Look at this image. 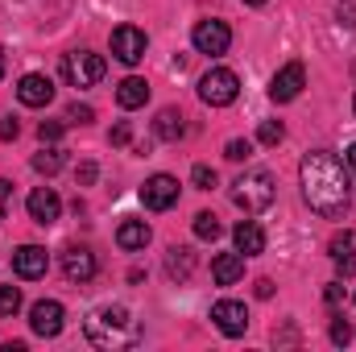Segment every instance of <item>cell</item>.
<instances>
[{
	"instance_id": "obj_1",
	"label": "cell",
	"mask_w": 356,
	"mask_h": 352,
	"mask_svg": "<svg viewBox=\"0 0 356 352\" xmlns=\"http://www.w3.org/2000/svg\"><path fill=\"white\" fill-rule=\"evenodd\" d=\"M298 175H302V195H307L311 211H319L327 220H336V216L348 211V203H353V178H348V166L336 154H327V150L307 154Z\"/></svg>"
},
{
	"instance_id": "obj_2",
	"label": "cell",
	"mask_w": 356,
	"mask_h": 352,
	"mask_svg": "<svg viewBox=\"0 0 356 352\" xmlns=\"http://www.w3.org/2000/svg\"><path fill=\"white\" fill-rule=\"evenodd\" d=\"M83 332H88V340L95 349H129V344L141 340V328L129 315V307H99V311H91Z\"/></svg>"
},
{
	"instance_id": "obj_3",
	"label": "cell",
	"mask_w": 356,
	"mask_h": 352,
	"mask_svg": "<svg viewBox=\"0 0 356 352\" xmlns=\"http://www.w3.org/2000/svg\"><path fill=\"white\" fill-rule=\"evenodd\" d=\"M273 195H277V182H273L269 170H245V175L232 182V203H236L245 216L266 211L269 203H273Z\"/></svg>"
},
{
	"instance_id": "obj_4",
	"label": "cell",
	"mask_w": 356,
	"mask_h": 352,
	"mask_svg": "<svg viewBox=\"0 0 356 352\" xmlns=\"http://www.w3.org/2000/svg\"><path fill=\"white\" fill-rule=\"evenodd\" d=\"M104 71H108L104 58L91 54V50H71L67 63H63V75H67L71 88H95V83L104 79Z\"/></svg>"
},
{
	"instance_id": "obj_5",
	"label": "cell",
	"mask_w": 356,
	"mask_h": 352,
	"mask_svg": "<svg viewBox=\"0 0 356 352\" xmlns=\"http://www.w3.org/2000/svg\"><path fill=\"white\" fill-rule=\"evenodd\" d=\"M236 95H241V79L232 71H224V67H216V71H207L199 79V99L211 104V108H228Z\"/></svg>"
},
{
	"instance_id": "obj_6",
	"label": "cell",
	"mask_w": 356,
	"mask_h": 352,
	"mask_svg": "<svg viewBox=\"0 0 356 352\" xmlns=\"http://www.w3.org/2000/svg\"><path fill=\"white\" fill-rule=\"evenodd\" d=\"M191 42H195V50L199 54H228V46H232V29L224 25V21H199L195 25V33H191Z\"/></svg>"
},
{
	"instance_id": "obj_7",
	"label": "cell",
	"mask_w": 356,
	"mask_h": 352,
	"mask_svg": "<svg viewBox=\"0 0 356 352\" xmlns=\"http://www.w3.org/2000/svg\"><path fill=\"white\" fill-rule=\"evenodd\" d=\"M145 33L137 29V25H120V29H112V54H116V63H124V67H137L141 58H145Z\"/></svg>"
},
{
	"instance_id": "obj_8",
	"label": "cell",
	"mask_w": 356,
	"mask_h": 352,
	"mask_svg": "<svg viewBox=\"0 0 356 352\" xmlns=\"http://www.w3.org/2000/svg\"><path fill=\"white\" fill-rule=\"evenodd\" d=\"M63 319H67V311H63V303H54V298H42V303L29 307V328H33V336H42V340H54V336L63 332Z\"/></svg>"
},
{
	"instance_id": "obj_9",
	"label": "cell",
	"mask_w": 356,
	"mask_h": 352,
	"mask_svg": "<svg viewBox=\"0 0 356 352\" xmlns=\"http://www.w3.org/2000/svg\"><path fill=\"white\" fill-rule=\"evenodd\" d=\"M211 323H216L224 336H245V332H249V311H245V303H236V298H220V303L211 307Z\"/></svg>"
},
{
	"instance_id": "obj_10",
	"label": "cell",
	"mask_w": 356,
	"mask_h": 352,
	"mask_svg": "<svg viewBox=\"0 0 356 352\" xmlns=\"http://www.w3.org/2000/svg\"><path fill=\"white\" fill-rule=\"evenodd\" d=\"M302 88H307V71H302V63H286V67L269 79V99H273V104H290Z\"/></svg>"
},
{
	"instance_id": "obj_11",
	"label": "cell",
	"mask_w": 356,
	"mask_h": 352,
	"mask_svg": "<svg viewBox=\"0 0 356 352\" xmlns=\"http://www.w3.org/2000/svg\"><path fill=\"white\" fill-rule=\"evenodd\" d=\"M141 203H145L149 211H166V207H175L178 203V178H170V175L145 178V186H141Z\"/></svg>"
},
{
	"instance_id": "obj_12",
	"label": "cell",
	"mask_w": 356,
	"mask_h": 352,
	"mask_svg": "<svg viewBox=\"0 0 356 352\" xmlns=\"http://www.w3.org/2000/svg\"><path fill=\"white\" fill-rule=\"evenodd\" d=\"M29 216H33V224H42V228H50V224L63 216V199L54 195V186L29 191Z\"/></svg>"
},
{
	"instance_id": "obj_13",
	"label": "cell",
	"mask_w": 356,
	"mask_h": 352,
	"mask_svg": "<svg viewBox=\"0 0 356 352\" xmlns=\"http://www.w3.org/2000/svg\"><path fill=\"white\" fill-rule=\"evenodd\" d=\"M17 99H21L25 108H46V104L54 99V83H50V75H25V79L17 83Z\"/></svg>"
},
{
	"instance_id": "obj_14",
	"label": "cell",
	"mask_w": 356,
	"mask_h": 352,
	"mask_svg": "<svg viewBox=\"0 0 356 352\" xmlns=\"http://www.w3.org/2000/svg\"><path fill=\"white\" fill-rule=\"evenodd\" d=\"M13 269H17V278H42L46 269H50V257H46V249L42 245H21L17 253H13Z\"/></svg>"
},
{
	"instance_id": "obj_15",
	"label": "cell",
	"mask_w": 356,
	"mask_h": 352,
	"mask_svg": "<svg viewBox=\"0 0 356 352\" xmlns=\"http://www.w3.org/2000/svg\"><path fill=\"white\" fill-rule=\"evenodd\" d=\"M232 241H236V253H245V257L266 253V232H261V224H257V220H241V224H236V232H232Z\"/></svg>"
},
{
	"instance_id": "obj_16",
	"label": "cell",
	"mask_w": 356,
	"mask_h": 352,
	"mask_svg": "<svg viewBox=\"0 0 356 352\" xmlns=\"http://www.w3.org/2000/svg\"><path fill=\"white\" fill-rule=\"evenodd\" d=\"M63 273L71 278V282H88V278H95V253L91 249H67L63 253Z\"/></svg>"
},
{
	"instance_id": "obj_17",
	"label": "cell",
	"mask_w": 356,
	"mask_h": 352,
	"mask_svg": "<svg viewBox=\"0 0 356 352\" xmlns=\"http://www.w3.org/2000/svg\"><path fill=\"white\" fill-rule=\"evenodd\" d=\"M211 278H216L220 286H236V282L245 278V253H220V257L211 262Z\"/></svg>"
},
{
	"instance_id": "obj_18",
	"label": "cell",
	"mask_w": 356,
	"mask_h": 352,
	"mask_svg": "<svg viewBox=\"0 0 356 352\" xmlns=\"http://www.w3.org/2000/svg\"><path fill=\"white\" fill-rule=\"evenodd\" d=\"M116 245H120L124 253L145 249V245H149V224H145V220H124V224L116 228Z\"/></svg>"
},
{
	"instance_id": "obj_19",
	"label": "cell",
	"mask_w": 356,
	"mask_h": 352,
	"mask_svg": "<svg viewBox=\"0 0 356 352\" xmlns=\"http://www.w3.org/2000/svg\"><path fill=\"white\" fill-rule=\"evenodd\" d=\"M145 99H149V83L145 79H137V75L120 79V88H116V104L120 108H141Z\"/></svg>"
},
{
	"instance_id": "obj_20",
	"label": "cell",
	"mask_w": 356,
	"mask_h": 352,
	"mask_svg": "<svg viewBox=\"0 0 356 352\" xmlns=\"http://www.w3.org/2000/svg\"><path fill=\"white\" fill-rule=\"evenodd\" d=\"M332 262L340 265L344 273H353V265H356V232H340V237H332Z\"/></svg>"
},
{
	"instance_id": "obj_21",
	"label": "cell",
	"mask_w": 356,
	"mask_h": 352,
	"mask_svg": "<svg viewBox=\"0 0 356 352\" xmlns=\"http://www.w3.org/2000/svg\"><path fill=\"white\" fill-rule=\"evenodd\" d=\"M154 133H158L162 141H178V137L186 133L182 112H178V108H162V112H158V120H154Z\"/></svg>"
},
{
	"instance_id": "obj_22",
	"label": "cell",
	"mask_w": 356,
	"mask_h": 352,
	"mask_svg": "<svg viewBox=\"0 0 356 352\" xmlns=\"http://www.w3.org/2000/svg\"><path fill=\"white\" fill-rule=\"evenodd\" d=\"M191 269H195V253H191L186 245H170V253H166V273H170L175 282H186Z\"/></svg>"
},
{
	"instance_id": "obj_23",
	"label": "cell",
	"mask_w": 356,
	"mask_h": 352,
	"mask_svg": "<svg viewBox=\"0 0 356 352\" xmlns=\"http://www.w3.org/2000/svg\"><path fill=\"white\" fill-rule=\"evenodd\" d=\"M63 162H67V158H63V150H54V145H50V150H42V154L33 158V170H38V175H58V170H63Z\"/></svg>"
},
{
	"instance_id": "obj_24",
	"label": "cell",
	"mask_w": 356,
	"mask_h": 352,
	"mask_svg": "<svg viewBox=\"0 0 356 352\" xmlns=\"http://www.w3.org/2000/svg\"><path fill=\"white\" fill-rule=\"evenodd\" d=\"M220 232H224V228H220V220H216L211 211H199V216H195V237H199V241H216Z\"/></svg>"
},
{
	"instance_id": "obj_25",
	"label": "cell",
	"mask_w": 356,
	"mask_h": 352,
	"mask_svg": "<svg viewBox=\"0 0 356 352\" xmlns=\"http://www.w3.org/2000/svg\"><path fill=\"white\" fill-rule=\"evenodd\" d=\"M282 137H286L282 120H261V129H257V141H261V145H277Z\"/></svg>"
},
{
	"instance_id": "obj_26",
	"label": "cell",
	"mask_w": 356,
	"mask_h": 352,
	"mask_svg": "<svg viewBox=\"0 0 356 352\" xmlns=\"http://www.w3.org/2000/svg\"><path fill=\"white\" fill-rule=\"evenodd\" d=\"M21 311V290L17 286H0V315H17Z\"/></svg>"
},
{
	"instance_id": "obj_27",
	"label": "cell",
	"mask_w": 356,
	"mask_h": 352,
	"mask_svg": "<svg viewBox=\"0 0 356 352\" xmlns=\"http://www.w3.org/2000/svg\"><path fill=\"white\" fill-rule=\"evenodd\" d=\"M249 154H253L249 141H228V145H224V158H232V162H245Z\"/></svg>"
},
{
	"instance_id": "obj_28",
	"label": "cell",
	"mask_w": 356,
	"mask_h": 352,
	"mask_svg": "<svg viewBox=\"0 0 356 352\" xmlns=\"http://www.w3.org/2000/svg\"><path fill=\"white\" fill-rule=\"evenodd\" d=\"M191 182H195L199 191H211V186H216V170H211V166H195Z\"/></svg>"
},
{
	"instance_id": "obj_29",
	"label": "cell",
	"mask_w": 356,
	"mask_h": 352,
	"mask_svg": "<svg viewBox=\"0 0 356 352\" xmlns=\"http://www.w3.org/2000/svg\"><path fill=\"white\" fill-rule=\"evenodd\" d=\"M63 129H67V120H42V129H38V133H42V141H58V137H63Z\"/></svg>"
},
{
	"instance_id": "obj_30",
	"label": "cell",
	"mask_w": 356,
	"mask_h": 352,
	"mask_svg": "<svg viewBox=\"0 0 356 352\" xmlns=\"http://www.w3.org/2000/svg\"><path fill=\"white\" fill-rule=\"evenodd\" d=\"M91 116H95V112H91L88 104H71V108H67V120H71V125H88Z\"/></svg>"
},
{
	"instance_id": "obj_31",
	"label": "cell",
	"mask_w": 356,
	"mask_h": 352,
	"mask_svg": "<svg viewBox=\"0 0 356 352\" xmlns=\"http://www.w3.org/2000/svg\"><path fill=\"white\" fill-rule=\"evenodd\" d=\"M336 17H340V25H348V29H353V25H356V0H344V4L336 8Z\"/></svg>"
},
{
	"instance_id": "obj_32",
	"label": "cell",
	"mask_w": 356,
	"mask_h": 352,
	"mask_svg": "<svg viewBox=\"0 0 356 352\" xmlns=\"http://www.w3.org/2000/svg\"><path fill=\"white\" fill-rule=\"evenodd\" d=\"M17 133H21V125H17L13 116H4V120H0V141H13Z\"/></svg>"
},
{
	"instance_id": "obj_33",
	"label": "cell",
	"mask_w": 356,
	"mask_h": 352,
	"mask_svg": "<svg viewBox=\"0 0 356 352\" xmlns=\"http://www.w3.org/2000/svg\"><path fill=\"white\" fill-rule=\"evenodd\" d=\"M8 203H13V182L0 178V216H8Z\"/></svg>"
},
{
	"instance_id": "obj_34",
	"label": "cell",
	"mask_w": 356,
	"mask_h": 352,
	"mask_svg": "<svg viewBox=\"0 0 356 352\" xmlns=\"http://www.w3.org/2000/svg\"><path fill=\"white\" fill-rule=\"evenodd\" d=\"M129 137H133V133H129V125L120 120V125L112 129V145H129Z\"/></svg>"
},
{
	"instance_id": "obj_35",
	"label": "cell",
	"mask_w": 356,
	"mask_h": 352,
	"mask_svg": "<svg viewBox=\"0 0 356 352\" xmlns=\"http://www.w3.org/2000/svg\"><path fill=\"white\" fill-rule=\"evenodd\" d=\"M75 178H79V186H91V182H95V166H91V162H83Z\"/></svg>"
},
{
	"instance_id": "obj_36",
	"label": "cell",
	"mask_w": 356,
	"mask_h": 352,
	"mask_svg": "<svg viewBox=\"0 0 356 352\" xmlns=\"http://www.w3.org/2000/svg\"><path fill=\"white\" fill-rule=\"evenodd\" d=\"M344 166H348V178H353V186H356V145H348V154H344Z\"/></svg>"
},
{
	"instance_id": "obj_37",
	"label": "cell",
	"mask_w": 356,
	"mask_h": 352,
	"mask_svg": "<svg viewBox=\"0 0 356 352\" xmlns=\"http://www.w3.org/2000/svg\"><path fill=\"white\" fill-rule=\"evenodd\" d=\"M332 340L344 344V340H348V323H336V328H332Z\"/></svg>"
},
{
	"instance_id": "obj_38",
	"label": "cell",
	"mask_w": 356,
	"mask_h": 352,
	"mask_svg": "<svg viewBox=\"0 0 356 352\" xmlns=\"http://www.w3.org/2000/svg\"><path fill=\"white\" fill-rule=\"evenodd\" d=\"M269 294H273V282L261 278V282H257V298H269Z\"/></svg>"
},
{
	"instance_id": "obj_39",
	"label": "cell",
	"mask_w": 356,
	"mask_h": 352,
	"mask_svg": "<svg viewBox=\"0 0 356 352\" xmlns=\"http://www.w3.org/2000/svg\"><path fill=\"white\" fill-rule=\"evenodd\" d=\"M0 79H4V50H0Z\"/></svg>"
},
{
	"instance_id": "obj_40",
	"label": "cell",
	"mask_w": 356,
	"mask_h": 352,
	"mask_svg": "<svg viewBox=\"0 0 356 352\" xmlns=\"http://www.w3.org/2000/svg\"><path fill=\"white\" fill-rule=\"evenodd\" d=\"M245 4H266V0H245Z\"/></svg>"
},
{
	"instance_id": "obj_41",
	"label": "cell",
	"mask_w": 356,
	"mask_h": 352,
	"mask_svg": "<svg viewBox=\"0 0 356 352\" xmlns=\"http://www.w3.org/2000/svg\"><path fill=\"white\" fill-rule=\"evenodd\" d=\"M353 112H356V99H353Z\"/></svg>"
}]
</instances>
